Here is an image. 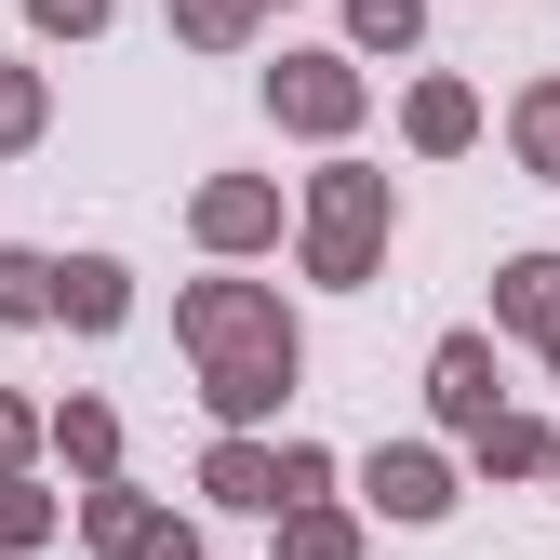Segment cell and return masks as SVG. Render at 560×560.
Returning a JSON list of instances; mask_svg holds the SVG:
<instances>
[{
  "label": "cell",
  "instance_id": "1",
  "mask_svg": "<svg viewBox=\"0 0 560 560\" xmlns=\"http://www.w3.org/2000/svg\"><path fill=\"white\" fill-rule=\"evenodd\" d=\"M361 241H374V187H334V214H320V254H334V267H361Z\"/></svg>",
  "mask_w": 560,
  "mask_h": 560
},
{
  "label": "cell",
  "instance_id": "2",
  "mask_svg": "<svg viewBox=\"0 0 560 560\" xmlns=\"http://www.w3.org/2000/svg\"><path fill=\"white\" fill-rule=\"evenodd\" d=\"M374 494H387L400 521H428V508H441V467H428V454H400V467H374Z\"/></svg>",
  "mask_w": 560,
  "mask_h": 560
},
{
  "label": "cell",
  "instance_id": "3",
  "mask_svg": "<svg viewBox=\"0 0 560 560\" xmlns=\"http://www.w3.org/2000/svg\"><path fill=\"white\" fill-rule=\"evenodd\" d=\"M54 307V267H27V254H0V320H40Z\"/></svg>",
  "mask_w": 560,
  "mask_h": 560
},
{
  "label": "cell",
  "instance_id": "4",
  "mask_svg": "<svg viewBox=\"0 0 560 560\" xmlns=\"http://www.w3.org/2000/svg\"><path fill=\"white\" fill-rule=\"evenodd\" d=\"M280 107H294V120H347V81H334V67H307V81H280Z\"/></svg>",
  "mask_w": 560,
  "mask_h": 560
},
{
  "label": "cell",
  "instance_id": "5",
  "mask_svg": "<svg viewBox=\"0 0 560 560\" xmlns=\"http://www.w3.org/2000/svg\"><path fill=\"white\" fill-rule=\"evenodd\" d=\"M521 133H534V161H560V94H534V120H521Z\"/></svg>",
  "mask_w": 560,
  "mask_h": 560
},
{
  "label": "cell",
  "instance_id": "6",
  "mask_svg": "<svg viewBox=\"0 0 560 560\" xmlns=\"http://www.w3.org/2000/svg\"><path fill=\"white\" fill-rule=\"evenodd\" d=\"M40 14H54V27H94V14H107V0H40Z\"/></svg>",
  "mask_w": 560,
  "mask_h": 560
}]
</instances>
